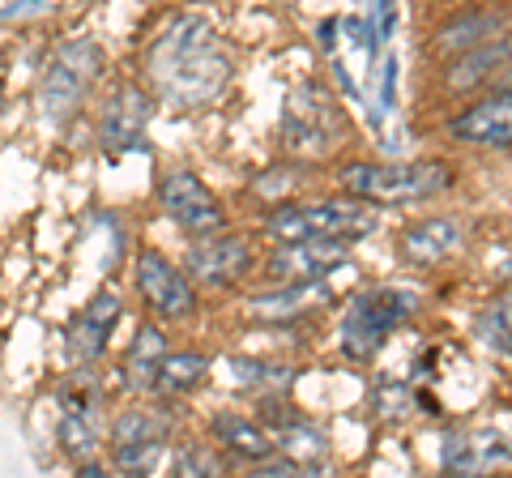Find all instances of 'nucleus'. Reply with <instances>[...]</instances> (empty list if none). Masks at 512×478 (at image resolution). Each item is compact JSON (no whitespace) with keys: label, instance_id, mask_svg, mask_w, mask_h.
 Returning <instances> with one entry per match:
<instances>
[{"label":"nucleus","instance_id":"nucleus-1","mask_svg":"<svg viewBox=\"0 0 512 478\" xmlns=\"http://www.w3.org/2000/svg\"><path fill=\"white\" fill-rule=\"evenodd\" d=\"M231 52L205 22L180 18L146 52V90L167 107H210L231 82Z\"/></svg>","mask_w":512,"mask_h":478},{"label":"nucleus","instance_id":"nucleus-2","mask_svg":"<svg viewBox=\"0 0 512 478\" xmlns=\"http://www.w3.org/2000/svg\"><path fill=\"white\" fill-rule=\"evenodd\" d=\"M380 227V210L355 193L316 197V201H282L265 214V235L274 239H367Z\"/></svg>","mask_w":512,"mask_h":478},{"label":"nucleus","instance_id":"nucleus-3","mask_svg":"<svg viewBox=\"0 0 512 478\" xmlns=\"http://www.w3.org/2000/svg\"><path fill=\"white\" fill-rule=\"evenodd\" d=\"M338 180L346 193L372 201L376 210H389V205H414L448 193L453 171L440 158H419V163H372V158H363V163H346Z\"/></svg>","mask_w":512,"mask_h":478},{"label":"nucleus","instance_id":"nucleus-4","mask_svg":"<svg viewBox=\"0 0 512 478\" xmlns=\"http://www.w3.org/2000/svg\"><path fill=\"white\" fill-rule=\"evenodd\" d=\"M414 312H419V291H406V286H372V291H363L342 316L338 329L342 355L350 363H367L393 338V329H402Z\"/></svg>","mask_w":512,"mask_h":478},{"label":"nucleus","instance_id":"nucleus-5","mask_svg":"<svg viewBox=\"0 0 512 478\" xmlns=\"http://www.w3.org/2000/svg\"><path fill=\"white\" fill-rule=\"evenodd\" d=\"M103 73V47L94 39H69L60 43L43 65V77H39V111L47 120H64L73 116L82 99L94 90Z\"/></svg>","mask_w":512,"mask_h":478},{"label":"nucleus","instance_id":"nucleus-6","mask_svg":"<svg viewBox=\"0 0 512 478\" xmlns=\"http://www.w3.org/2000/svg\"><path fill=\"white\" fill-rule=\"evenodd\" d=\"M282 133L295 158H325L346 137V120L325 86H295L282 107Z\"/></svg>","mask_w":512,"mask_h":478},{"label":"nucleus","instance_id":"nucleus-7","mask_svg":"<svg viewBox=\"0 0 512 478\" xmlns=\"http://www.w3.org/2000/svg\"><path fill=\"white\" fill-rule=\"evenodd\" d=\"M133 286L146 312L163 325H184L197 312V286L184 274V265H175L158 248H141L133 261Z\"/></svg>","mask_w":512,"mask_h":478},{"label":"nucleus","instance_id":"nucleus-8","mask_svg":"<svg viewBox=\"0 0 512 478\" xmlns=\"http://www.w3.org/2000/svg\"><path fill=\"white\" fill-rule=\"evenodd\" d=\"M184 269L192 282L210 286V291H231L235 282H244L256 269V244L227 227L210 235H192V244L184 252Z\"/></svg>","mask_w":512,"mask_h":478},{"label":"nucleus","instance_id":"nucleus-9","mask_svg":"<svg viewBox=\"0 0 512 478\" xmlns=\"http://www.w3.org/2000/svg\"><path fill=\"white\" fill-rule=\"evenodd\" d=\"M154 197L184 235H210V231L227 227V210H222V201L214 197V188L188 167H171L158 175Z\"/></svg>","mask_w":512,"mask_h":478},{"label":"nucleus","instance_id":"nucleus-10","mask_svg":"<svg viewBox=\"0 0 512 478\" xmlns=\"http://www.w3.org/2000/svg\"><path fill=\"white\" fill-rule=\"evenodd\" d=\"M350 261L346 239H278L265 257V278L274 286L286 282H325L333 269Z\"/></svg>","mask_w":512,"mask_h":478},{"label":"nucleus","instance_id":"nucleus-11","mask_svg":"<svg viewBox=\"0 0 512 478\" xmlns=\"http://www.w3.org/2000/svg\"><path fill=\"white\" fill-rule=\"evenodd\" d=\"M167 453V423L154 410H124L111 423V466L120 474H154Z\"/></svg>","mask_w":512,"mask_h":478},{"label":"nucleus","instance_id":"nucleus-12","mask_svg":"<svg viewBox=\"0 0 512 478\" xmlns=\"http://www.w3.org/2000/svg\"><path fill=\"white\" fill-rule=\"evenodd\" d=\"M448 141L470 150H508L512 146V94L491 90L487 99L461 107L457 116L444 120Z\"/></svg>","mask_w":512,"mask_h":478},{"label":"nucleus","instance_id":"nucleus-13","mask_svg":"<svg viewBox=\"0 0 512 478\" xmlns=\"http://www.w3.org/2000/svg\"><path fill=\"white\" fill-rule=\"evenodd\" d=\"M150 111H154V94L146 86L120 82L111 90V99L103 103V116H99V137H103L107 154H128L133 146H141Z\"/></svg>","mask_w":512,"mask_h":478},{"label":"nucleus","instance_id":"nucleus-14","mask_svg":"<svg viewBox=\"0 0 512 478\" xmlns=\"http://www.w3.org/2000/svg\"><path fill=\"white\" fill-rule=\"evenodd\" d=\"M278 406L282 402L265 406V427H269V436H274V449L282 457H291L299 470H316L329 453L325 432H320L312 419H303L299 410H278Z\"/></svg>","mask_w":512,"mask_h":478},{"label":"nucleus","instance_id":"nucleus-15","mask_svg":"<svg viewBox=\"0 0 512 478\" xmlns=\"http://www.w3.org/2000/svg\"><path fill=\"white\" fill-rule=\"evenodd\" d=\"M120 316H124V299L116 291H99L90 299L86 312L69 325V342H64L69 346V359L77 363V368H90V363L103 355L111 329L120 325Z\"/></svg>","mask_w":512,"mask_h":478},{"label":"nucleus","instance_id":"nucleus-16","mask_svg":"<svg viewBox=\"0 0 512 478\" xmlns=\"http://www.w3.org/2000/svg\"><path fill=\"white\" fill-rule=\"evenodd\" d=\"M512 461V444L495 427H474V432H453L444 440L440 466L448 474H491Z\"/></svg>","mask_w":512,"mask_h":478},{"label":"nucleus","instance_id":"nucleus-17","mask_svg":"<svg viewBox=\"0 0 512 478\" xmlns=\"http://www.w3.org/2000/svg\"><path fill=\"white\" fill-rule=\"evenodd\" d=\"M508 65H512V30H500L495 39L478 43V47H470V52H461V56L448 60V65H444V90L470 94L478 86L495 82V73L508 69Z\"/></svg>","mask_w":512,"mask_h":478},{"label":"nucleus","instance_id":"nucleus-18","mask_svg":"<svg viewBox=\"0 0 512 478\" xmlns=\"http://www.w3.org/2000/svg\"><path fill=\"white\" fill-rule=\"evenodd\" d=\"M466 248V227L457 218H419L397 235V252L410 265H440Z\"/></svg>","mask_w":512,"mask_h":478},{"label":"nucleus","instance_id":"nucleus-19","mask_svg":"<svg viewBox=\"0 0 512 478\" xmlns=\"http://www.w3.org/2000/svg\"><path fill=\"white\" fill-rule=\"evenodd\" d=\"M210 432H214L222 453L248 461V466H252V461H265V457L278 453L274 449V436H269V427L248 419V414H214Z\"/></svg>","mask_w":512,"mask_h":478},{"label":"nucleus","instance_id":"nucleus-20","mask_svg":"<svg viewBox=\"0 0 512 478\" xmlns=\"http://www.w3.org/2000/svg\"><path fill=\"white\" fill-rule=\"evenodd\" d=\"M500 30H504V13H495V9H470V13H461V18L444 22L436 30V39H431V52L444 56V60H453L461 52H470V47L495 39Z\"/></svg>","mask_w":512,"mask_h":478},{"label":"nucleus","instance_id":"nucleus-21","mask_svg":"<svg viewBox=\"0 0 512 478\" xmlns=\"http://www.w3.org/2000/svg\"><path fill=\"white\" fill-rule=\"evenodd\" d=\"M163 355H167L163 329L141 325L133 346H128L124 363H120V385L128 393H154V376H158V363H163Z\"/></svg>","mask_w":512,"mask_h":478},{"label":"nucleus","instance_id":"nucleus-22","mask_svg":"<svg viewBox=\"0 0 512 478\" xmlns=\"http://www.w3.org/2000/svg\"><path fill=\"white\" fill-rule=\"evenodd\" d=\"M205 372H210V359L197 350H167L154 376V393H188L201 385Z\"/></svg>","mask_w":512,"mask_h":478},{"label":"nucleus","instance_id":"nucleus-23","mask_svg":"<svg viewBox=\"0 0 512 478\" xmlns=\"http://www.w3.org/2000/svg\"><path fill=\"white\" fill-rule=\"evenodd\" d=\"M474 333L495 355H512V286L487 299V308L478 312V321H474Z\"/></svg>","mask_w":512,"mask_h":478},{"label":"nucleus","instance_id":"nucleus-24","mask_svg":"<svg viewBox=\"0 0 512 478\" xmlns=\"http://www.w3.org/2000/svg\"><path fill=\"white\" fill-rule=\"evenodd\" d=\"M56 440H60V453L73 461H90L99 457V432H94V419L90 414H60V427H56Z\"/></svg>","mask_w":512,"mask_h":478},{"label":"nucleus","instance_id":"nucleus-25","mask_svg":"<svg viewBox=\"0 0 512 478\" xmlns=\"http://www.w3.org/2000/svg\"><path fill=\"white\" fill-rule=\"evenodd\" d=\"M175 474H227V457L214 444H188L175 453Z\"/></svg>","mask_w":512,"mask_h":478},{"label":"nucleus","instance_id":"nucleus-26","mask_svg":"<svg viewBox=\"0 0 512 478\" xmlns=\"http://www.w3.org/2000/svg\"><path fill=\"white\" fill-rule=\"evenodd\" d=\"M60 406L69 414H94V406H99V385H94V376L77 372L73 380H64L60 385Z\"/></svg>","mask_w":512,"mask_h":478},{"label":"nucleus","instance_id":"nucleus-27","mask_svg":"<svg viewBox=\"0 0 512 478\" xmlns=\"http://www.w3.org/2000/svg\"><path fill=\"white\" fill-rule=\"evenodd\" d=\"M77 474H82V478H103V474H111V470L103 466L99 457H90V461H77Z\"/></svg>","mask_w":512,"mask_h":478},{"label":"nucleus","instance_id":"nucleus-28","mask_svg":"<svg viewBox=\"0 0 512 478\" xmlns=\"http://www.w3.org/2000/svg\"><path fill=\"white\" fill-rule=\"evenodd\" d=\"M491 86H495V90H508V94H512V65L495 73V82H491Z\"/></svg>","mask_w":512,"mask_h":478},{"label":"nucleus","instance_id":"nucleus-29","mask_svg":"<svg viewBox=\"0 0 512 478\" xmlns=\"http://www.w3.org/2000/svg\"><path fill=\"white\" fill-rule=\"evenodd\" d=\"M0 111H5V94H0Z\"/></svg>","mask_w":512,"mask_h":478}]
</instances>
